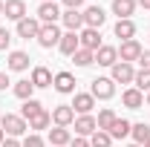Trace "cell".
Returning a JSON list of instances; mask_svg holds the SVG:
<instances>
[{"mask_svg": "<svg viewBox=\"0 0 150 147\" xmlns=\"http://www.w3.org/2000/svg\"><path fill=\"white\" fill-rule=\"evenodd\" d=\"M6 66H9L12 72H23V69L29 66V55H26V52H9Z\"/></svg>", "mask_w": 150, "mask_h": 147, "instance_id": "44dd1931", "label": "cell"}, {"mask_svg": "<svg viewBox=\"0 0 150 147\" xmlns=\"http://www.w3.org/2000/svg\"><path fill=\"white\" fill-rule=\"evenodd\" d=\"M133 84H136L139 92H150V69H139L136 78H133Z\"/></svg>", "mask_w": 150, "mask_h": 147, "instance_id": "4dcf8cb0", "label": "cell"}, {"mask_svg": "<svg viewBox=\"0 0 150 147\" xmlns=\"http://www.w3.org/2000/svg\"><path fill=\"white\" fill-rule=\"evenodd\" d=\"M9 43H12V35H9V29H0V49H9Z\"/></svg>", "mask_w": 150, "mask_h": 147, "instance_id": "836d02e7", "label": "cell"}, {"mask_svg": "<svg viewBox=\"0 0 150 147\" xmlns=\"http://www.w3.org/2000/svg\"><path fill=\"white\" fill-rule=\"evenodd\" d=\"M112 12L118 15V20H130L136 12V0H112Z\"/></svg>", "mask_w": 150, "mask_h": 147, "instance_id": "ffe728a7", "label": "cell"}, {"mask_svg": "<svg viewBox=\"0 0 150 147\" xmlns=\"http://www.w3.org/2000/svg\"><path fill=\"white\" fill-rule=\"evenodd\" d=\"M133 35H136V23L133 20H118L115 23V37H121V43L133 40Z\"/></svg>", "mask_w": 150, "mask_h": 147, "instance_id": "603a6c76", "label": "cell"}, {"mask_svg": "<svg viewBox=\"0 0 150 147\" xmlns=\"http://www.w3.org/2000/svg\"><path fill=\"white\" fill-rule=\"evenodd\" d=\"M3 139H6V133H3V130H0V144H3Z\"/></svg>", "mask_w": 150, "mask_h": 147, "instance_id": "60d3db41", "label": "cell"}, {"mask_svg": "<svg viewBox=\"0 0 150 147\" xmlns=\"http://www.w3.org/2000/svg\"><path fill=\"white\" fill-rule=\"evenodd\" d=\"M112 69V81H115V84H130L133 78H136V69H133V64H124V61H118V64H112L110 66Z\"/></svg>", "mask_w": 150, "mask_h": 147, "instance_id": "277c9868", "label": "cell"}, {"mask_svg": "<svg viewBox=\"0 0 150 147\" xmlns=\"http://www.w3.org/2000/svg\"><path fill=\"white\" fill-rule=\"evenodd\" d=\"M40 26H43V23H40L38 18H29V15H26V18L18 23V35H20V37H26V40H29V37H38Z\"/></svg>", "mask_w": 150, "mask_h": 147, "instance_id": "9c48e42d", "label": "cell"}, {"mask_svg": "<svg viewBox=\"0 0 150 147\" xmlns=\"http://www.w3.org/2000/svg\"><path fill=\"white\" fill-rule=\"evenodd\" d=\"M78 40H81V49H90V52H98V49H101V35H98V29H84V32L78 35Z\"/></svg>", "mask_w": 150, "mask_h": 147, "instance_id": "30bf717a", "label": "cell"}, {"mask_svg": "<svg viewBox=\"0 0 150 147\" xmlns=\"http://www.w3.org/2000/svg\"><path fill=\"white\" fill-rule=\"evenodd\" d=\"M121 101H124L127 110H142L144 107V92H139L136 87H130V90L121 92Z\"/></svg>", "mask_w": 150, "mask_h": 147, "instance_id": "7c38bea8", "label": "cell"}, {"mask_svg": "<svg viewBox=\"0 0 150 147\" xmlns=\"http://www.w3.org/2000/svg\"><path fill=\"white\" fill-rule=\"evenodd\" d=\"M139 6H144V9L150 12V0H139Z\"/></svg>", "mask_w": 150, "mask_h": 147, "instance_id": "ab89813d", "label": "cell"}, {"mask_svg": "<svg viewBox=\"0 0 150 147\" xmlns=\"http://www.w3.org/2000/svg\"><path fill=\"white\" fill-rule=\"evenodd\" d=\"M72 124H75V136H84V139H87V136H93L95 130H98V124H95L93 115H78Z\"/></svg>", "mask_w": 150, "mask_h": 147, "instance_id": "4fadbf2b", "label": "cell"}, {"mask_svg": "<svg viewBox=\"0 0 150 147\" xmlns=\"http://www.w3.org/2000/svg\"><path fill=\"white\" fill-rule=\"evenodd\" d=\"M69 144H72V147H90V141H87L84 136H78V139H72V141H69Z\"/></svg>", "mask_w": 150, "mask_h": 147, "instance_id": "d590c367", "label": "cell"}, {"mask_svg": "<svg viewBox=\"0 0 150 147\" xmlns=\"http://www.w3.org/2000/svg\"><path fill=\"white\" fill-rule=\"evenodd\" d=\"M6 87H9V75L0 72V90H6Z\"/></svg>", "mask_w": 150, "mask_h": 147, "instance_id": "f35d334b", "label": "cell"}, {"mask_svg": "<svg viewBox=\"0 0 150 147\" xmlns=\"http://www.w3.org/2000/svg\"><path fill=\"white\" fill-rule=\"evenodd\" d=\"M32 92H35V84H32V81H18V84H15V95H18L20 101H29Z\"/></svg>", "mask_w": 150, "mask_h": 147, "instance_id": "f1b7e54d", "label": "cell"}, {"mask_svg": "<svg viewBox=\"0 0 150 147\" xmlns=\"http://www.w3.org/2000/svg\"><path fill=\"white\" fill-rule=\"evenodd\" d=\"M58 49L64 52V55L72 58L78 49H81V40H78V32H67V35H61V43H58Z\"/></svg>", "mask_w": 150, "mask_h": 147, "instance_id": "5bb4252c", "label": "cell"}, {"mask_svg": "<svg viewBox=\"0 0 150 147\" xmlns=\"http://www.w3.org/2000/svg\"><path fill=\"white\" fill-rule=\"evenodd\" d=\"M144 147H150V141H147V144H144Z\"/></svg>", "mask_w": 150, "mask_h": 147, "instance_id": "bcb514c9", "label": "cell"}, {"mask_svg": "<svg viewBox=\"0 0 150 147\" xmlns=\"http://www.w3.org/2000/svg\"><path fill=\"white\" fill-rule=\"evenodd\" d=\"M61 20H64V26H67L69 32H78V29L84 26V12H78V9H67V12L61 15Z\"/></svg>", "mask_w": 150, "mask_h": 147, "instance_id": "ac0fdd59", "label": "cell"}, {"mask_svg": "<svg viewBox=\"0 0 150 147\" xmlns=\"http://www.w3.org/2000/svg\"><path fill=\"white\" fill-rule=\"evenodd\" d=\"M49 124H52V112H38L35 118H29V130H46L49 127Z\"/></svg>", "mask_w": 150, "mask_h": 147, "instance_id": "4316f807", "label": "cell"}, {"mask_svg": "<svg viewBox=\"0 0 150 147\" xmlns=\"http://www.w3.org/2000/svg\"><path fill=\"white\" fill-rule=\"evenodd\" d=\"M139 64H142V69H150V49H142V55H139Z\"/></svg>", "mask_w": 150, "mask_h": 147, "instance_id": "e575fe53", "label": "cell"}, {"mask_svg": "<svg viewBox=\"0 0 150 147\" xmlns=\"http://www.w3.org/2000/svg\"><path fill=\"white\" fill-rule=\"evenodd\" d=\"M29 81L35 84V90H38V87H52V81H55V78H52V72H49L46 66H35Z\"/></svg>", "mask_w": 150, "mask_h": 147, "instance_id": "d6986e66", "label": "cell"}, {"mask_svg": "<svg viewBox=\"0 0 150 147\" xmlns=\"http://www.w3.org/2000/svg\"><path fill=\"white\" fill-rule=\"evenodd\" d=\"M90 95H93V98H101V101L112 98V95H115V81H112V78H95Z\"/></svg>", "mask_w": 150, "mask_h": 147, "instance_id": "3957f363", "label": "cell"}, {"mask_svg": "<svg viewBox=\"0 0 150 147\" xmlns=\"http://www.w3.org/2000/svg\"><path fill=\"white\" fill-rule=\"evenodd\" d=\"M139 55H142V43L133 37V40H124L121 43V49H118V58L124 61V64H133V61H139Z\"/></svg>", "mask_w": 150, "mask_h": 147, "instance_id": "ba28073f", "label": "cell"}, {"mask_svg": "<svg viewBox=\"0 0 150 147\" xmlns=\"http://www.w3.org/2000/svg\"><path fill=\"white\" fill-rule=\"evenodd\" d=\"M69 141H72V136H69L67 127H52L49 130V144L52 147H64V144H69Z\"/></svg>", "mask_w": 150, "mask_h": 147, "instance_id": "7402d4cb", "label": "cell"}, {"mask_svg": "<svg viewBox=\"0 0 150 147\" xmlns=\"http://www.w3.org/2000/svg\"><path fill=\"white\" fill-rule=\"evenodd\" d=\"M43 3H55V0H43Z\"/></svg>", "mask_w": 150, "mask_h": 147, "instance_id": "f6af8a7d", "label": "cell"}, {"mask_svg": "<svg viewBox=\"0 0 150 147\" xmlns=\"http://www.w3.org/2000/svg\"><path fill=\"white\" fill-rule=\"evenodd\" d=\"M118 115L112 110H101L98 112V118H95V124H98V130H104V133H110V127H112V121H115Z\"/></svg>", "mask_w": 150, "mask_h": 147, "instance_id": "83f0119b", "label": "cell"}, {"mask_svg": "<svg viewBox=\"0 0 150 147\" xmlns=\"http://www.w3.org/2000/svg\"><path fill=\"white\" fill-rule=\"evenodd\" d=\"M75 112H81V115H90V110L95 107V98L90 95V92H75V101L69 104Z\"/></svg>", "mask_w": 150, "mask_h": 147, "instance_id": "8fae6325", "label": "cell"}, {"mask_svg": "<svg viewBox=\"0 0 150 147\" xmlns=\"http://www.w3.org/2000/svg\"><path fill=\"white\" fill-rule=\"evenodd\" d=\"M0 15H3V0H0Z\"/></svg>", "mask_w": 150, "mask_h": 147, "instance_id": "ee69618b", "label": "cell"}, {"mask_svg": "<svg viewBox=\"0 0 150 147\" xmlns=\"http://www.w3.org/2000/svg\"><path fill=\"white\" fill-rule=\"evenodd\" d=\"M20 147H43V139H40V136H35V133H32V136H26V139L20 141Z\"/></svg>", "mask_w": 150, "mask_h": 147, "instance_id": "d6a6232c", "label": "cell"}, {"mask_svg": "<svg viewBox=\"0 0 150 147\" xmlns=\"http://www.w3.org/2000/svg\"><path fill=\"white\" fill-rule=\"evenodd\" d=\"M130 130H133V124L127 118H115L110 127V139H124V136H130Z\"/></svg>", "mask_w": 150, "mask_h": 147, "instance_id": "cb8c5ba5", "label": "cell"}, {"mask_svg": "<svg viewBox=\"0 0 150 147\" xmlns=\"http://www.w3.org/2000/svg\"><path fill=\"white\" fill-rule=\"evenodd\" d=\"M144 101H147V107H150V92H147V98H144Z\"/></svg>", "mask_w": 150, "mask_h": 147, "instance_id": "b9f144b4", "label": "cell"}, {"mask_svg": "<svg viewBox=\"0 0 150 147\" xmlns=\"http://www.w3.org/2000/svg\"><path fill=\"white\" fill-rule=\"evenodd\" d=\"M95 64H98V66H112V64H118V49L101 43V49L95 52Z\"/></svg>", "mask_w": 150, "mask_h": 147, "instance_id": "9a60e30c", "label": "cell"}, {"mask_svg": "<svg viewBox=\"0 0 150 147\" xmlns=\"http://www.w3.org/2000/svg\"><path fill=\"white\" fill-rule=\"evenodd\" d=\"M0 130L9 133L12 139H18V136H23L29 130V124H26V118H20L15 112H6V115H0Z\"/></svg>", "mask_w": 150, "mask_h": 147, "instance_id": "6da1fadb", "label": "cell"}, {"mask_svg": "<svg viewBox=\"0 0 150 147\" xmlns=\"http://www.w3.org/2000/svg\"><path fill=\"white\" fill-rule=\"evenodd\" d=\"M64 6H67V9H81L84 0H64Z\"/></svg>", "mask_w": 150, "mask_h": 147, "instance_id": "8d00e7d4", "label": "cell"}, {"mask_svg": "<svg viewBox=\"0 0 150 147\" xmlns=\"http://www.w3.org/2000/svg\"><path fill=\"white\" fill-rule=\"evenodd\" d=\"M38 43L43 46V49H52L61 43V29H58L55 23H43L40 26V32H38Z\"/></svg>", "mask_w": 150, "mask_h": 147, "instance_id": "7a4b0ae2", "label": "cell"}, {"mask_svg": "<svg viewBox=\"0 0 150 147\" xmlns=\"http://www.w3.org/2000/svg\"><path fill=\"white\" fill-rule=\"evenodd\" d=\"M3 15L9 20H15V23H20V20L26 18V3L23 0H6L3 3Z\"/></svg>", "mask_w": 150, "mask_h": 147, "instance_id": "52a82bcc", "label": "cell"}, {"mask_svg": "<svg viewBox=\"0 0 150 147\" xmlns=\"http://www.w3.org/2000/svg\"><path fill=\"white\" fill-rule=\"evenodd\" d=\"M72 64L75 66H90V64H95V52H90V49H78L72 55Z\"/></svg>", "mask_w": 150, "mask_h": 147, "instance_id": "f546056e", "label": "cell"}, {"mask_svg": "<svg viewBox=\"0 0 150 147\" xmlns=\"http://www.w3.org/2000/svg\"><path fill=\"white\" fill-rule=\"evenodd\" d=\"M127 147H142V144H136V141H133V144H127Z\"/></svg>", "mask_w": 150, "mask_h": 147, "instance_id": "7bdbcfd3", "label": "cell"}, {"mask_svg": "<svg viewBox=\"0 0 150 147\" xmlns=\"http://www.w3.org/2000/svg\"><path fill=\"white\" fill-rule=\"evenodd\" d=\"M52 121H55V127H69L75 121V110L69 104H58L55 110H52Z\"/></svg>", "mask_w": 150, "mask_h": 147, "instance_id": "8992f818", "label": "cell"}, {"mask_svg": "<svg viewBox=\"0 0 150 147\" xmlns=\"http://www.w3.org/2000/svg\"><path fill=\"white\" fill-rule=\"evenodd\" d=\"M52 87L58 92H64V95H69V92H75V75L72 72H58L55 81H52Z\"/></svg>", "mask_w": 150, "mask_h": 147, "instance_id": "2e32d148", "label": "cell"}, {"mask_svg": "<svg viewBox=\"0 0 150 147\" xmlns=\"http://www.w3.org/2000/svg\"><path fill=\"white\" fill-rule=\"evenodd\" d=\"M0 147H20V141L18 139H12V136H9V139H3V144Z\"/></svg>", "mask_w": 150, "mask_h": 147, "instance_id": "74e56055", "label": "cell"}, {"mask_svg": "<svg viewBox=\"0 0 150 147\" xmlns=\"http://www.w3.org/2000/svg\"><path fill=\"white\" fill-rule=\"evenodd\" d=\"M110 144H112V139H110V133H104V130H95L93 139H90V147H110Z\"/></svg>", "mask_w": 150, "mask_h": 147, "instance_id": "1f68e13d", "label": "cell"}, {"mask_svg": "<svg viewBox=\"0 0 150 147\" xmlns=\"http://www.w3.org/2000/svg\"><path fill=\"white\" fill-rule=\"evenodd\" d=\"M130 136H133V139H136V144H142V147H144V144H147V141H150V127H147V124H144V121H139V124H133Z\"/></svg>", "mask_w": 150, "mask_h": 147, "instance_id": "d4e9b609", "label": "cell"}, {"mask_svg": "<svg viewBox=\"0 0 150 147\" xmlns=\"http://www.w3.org/2000/svg\"><path fill=\"white\" fill-rule=\"evenodd\" d=\"M38 112H43V104L40 101H35V98H29V101H23V110H20V118H35Z\"/></svg>", "mask_w": 150, "mask_h": 147, "instance_id": "484cf974", "label": "cell"}, {"mask_svg": "<svg viewBox=\"0 0 150 147\" xmlns=\"http://www.w3.org/2000/svg\"><path fill=\"white\" fill-rule=\"evenodd\" d=\"M104 20H107V15H104L101 6H90V9H84V26H87V29H101Z\"/></svg>", "mask_w": 150, "mask_h": 147, "instance_id": "5b68a950", "label": "cell"}, {"mask_svg": "<svg viewBox=\"0 0 150 147\" xmlns=\"http://www.w3.org/2000/svg\"><path fill=\"white\" fill-rule=\"evenodd\" d=\"M64 12L58 9V3H40V9H38V20L40 23H55Z\"/></svg>", "mask_w": 150, "mask_h": 147, "instance_id": "e0dca14e", "label": "cell"}]
</instances>
